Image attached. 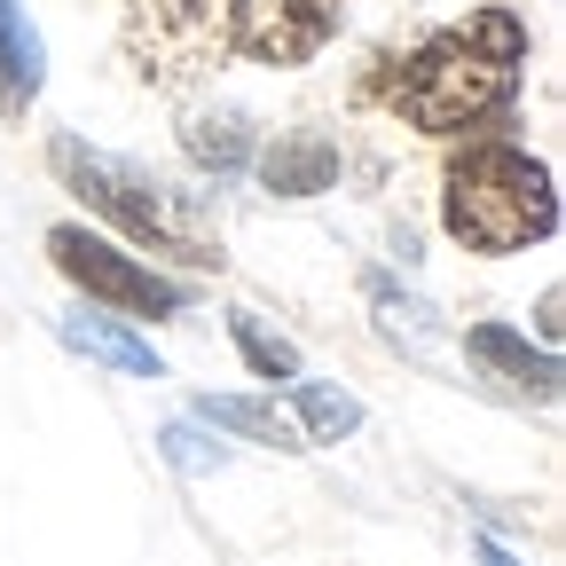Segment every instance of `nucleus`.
Returning a JSON list of instances; mask_svg holds the SVG:
<instances>
[{
  "mask_svg": "<svg viewBox=\"0 0 566 566\" xmlns=\"http://www.w3.org/2000/svg\"><path fill=\"white\" fill-rule=\"evenodd\" d=\"M55 338H63L71 354H87V363L118 370V378H166V354L142 338L126 315H111V307H71V315H55Z\"/></svg>",
  "mask_w": 566,
  "mask_h": 566,
  "instance_id": "6e6552de",
  "label": "nucleus"
},
{
  "mask_svg": "<svg viewBox=\"0 0 566 566\" xmlns=\"http://www.w3.org/2000/svg\"><path fill=\"white\" fill-rule=\"evenodd\" d=\"M229 338H237V354H244V363H252V378H268V386H292L307 363H300V346L292 338H283V331H268L260 315H229Z\"/></svg>",
  "mask_w": 566,
  "mask_h": 566,
  "instance_id": "4468645a",
  "label": "nucleus"
},
{
  "mask_svg": "<svg viewBox=\"0 0 566 566\" xmlns=\"http://www.w3.org/2000/svg\"><path fill=\"white\" fill-rule=\"evenodd\" d=\"M346 32V0H237V55L268 71H307Z\"/></svg>",
  "mask_w": 566,
  "mask_h": 566,
  "instance_id": "423d86ee",
  "label": "nucleus"
},
{
  "mask_svg": "<svg viewBox=\"0 0 566 566\" xmlns=\"http://www.w3.org/2000/svg\"><path fill=\"white\" fill-rule=\"evenodd\" d=\"M480 566H520V558H512L504 543H480Z\"/></svg>",
  "mask_w": 566,
  "mask_h": 566,
  "instance_id": "a211bd4d",
  "label": "nucleus"
},
{
  "mask_svg": "<svg viewBox=\"0 0 566 566\" xmlns=\"http://www.w3.org/2000/svg\"><path fill=\"white\" fill-rule=\"evenodd\" d=\"M189 424H212V433H229V441H252V449H307L300 441V424L292 409H275V401H252V394H197L189 401Z\"/></svg>",
  "mask_w": 566,
  "mask_h": 566,
  "instance_id": "f8f14e48",
  "label": "nucleus"
},
{
  "mask_svg": "<svg viewBox=\"0 0 566 566\" xmlns=\"http://www.w3.org/2000/svg\"><path fill=\"white\" fill-rule=\"evenodd\" d=\"M370 300H378V331H386L394 346H409V354H424V346H433V315H424L417 300H401L386 275H370Z\"/></svg>",
  "mask_w": 566,
  "mask_h": 566,
  "instance_id": "2eb2a0df",
  "label": "nucleus"
},
{
  "mask_svg": "<svg viewBox=\"0 0 566 566\" xmlns=\"http://www.w3.org/2000/svg\"><path fill=\"white\" fill-rule=\"evenodd\" d=\"M48 260L87 307H111L126 323H174V315L197 307V292L181 275H166L158 260H142L134 244H118V237H103L87 221H55L48 229Z\"/></svg>",
  "mask_w": 566,
  "mask_h": 566,
  "instance_id": "39448f33",
  "label": "nucleus"
},
{
  "mask_svg": "<svg viewBox=\"0 0 566 566\" xmlns=\"http://www.w3.org/2000/svg\"><path fill=\"white\" fill-rule=\"evenodd\" d=\"M535 346H558V283L535 300Z\"/></svg>",
  "mask_w": 566,
  "mask_h": 566,
  "instance_id": "f3484780",
  "label": "nucleus"
},
{
  "mask_svg": "<svg viewBox=\"0 0 566 566\" xmlns=\"http://www.w3.org/2000/svg\"><path fill=\"white\" fill-rule=\"evenodd\" d=\"M181 150H189V166H197V174L237 181V174L252 166V150H260V126H252V111H237V103L181 111Z\"/></svg>",
  "mask_w": 566,
  "mask_h": 566,
  "instance_id": "9d476101",
  "label": "nucleus"
},
{
  "mask_svg": "<svg viewBox=\"0 0 566 566\" xmlns=\"http://www.w3.org/2000/svg\"><path fill=\"white\" fill-rule=\"evenodd\" d=\"M118 55L150 95H189L237 63V0H118Z\"/></svg>",
  "mask_w": 566,
  "mask_h": 566,
  "instance_id": "20e7f679",
  "label": "nucleus"
},
{
  "mask_svg": "<svg viewBox=\"0 0 566 566\" xmlns=\"http://www.w3.org/2000/svg\"><path fill=\"white\" fill-rule=\"evenodd\" d=\"M441 229L480 260L535 252L558 237V174L504 134H464L441 174Z\"/></svg>",
  "mask_w": 566,
  "mask_h": 566,
  "instance_id": "7ed1b4c3",
  "label": "nucleus"
},
{
  "mask_svg": "<svg viewBox=\"0 0 566 566\" xmlns=\"http://www.w3.org/2000/svg\"><path fill=\"white\" fill-rule=\"evenodd\" d=\"M527 17L488 0V9H464L457 24L424 32L409 55H378L386 80H363V95H386V111L401 126H417L424 142H464L480 126H504L527 80Z\"/></svg>",
  "mask_w": 566,
  "mask_h": 566,
  "instance_id": "f257e3e1",
  "label": "nucleus"
},
{
  "mask_svg": "<svg viewBox=\"0 0 566 566\" xmlns=\"http://www.w3.org/2000/svg\"><path fill=\"white\" fill-rule=\"evenodd\" d=\"M464 354H472L488 378H504L512 394L558 401V354H551V346H527V331H512V323H472V331H464Z\"/></svg>",
  "mask_w": 566,
  "mask_h": 566,
  "instance_id": "1a4fd4ad",
  "label": "nucleus"
},
{
  "mask_svg": "<svg viewBox=\"0 0 566 566\" xmlns=\"http://www.w3.org/2000/svg\"><path fill=\"white\" fill-rule=\"evenodd\" d=\"M292 394V424H300V441L315 449V441H346V433H363V401L354 394H338V386H323V378H292L283 386Z\"/></svg>",
  "mask_w": 566,
  "mask_h": 566,
  "instance_id": "ddd939ff",
  "label": "nucleus"
},
{
  "mask_svg": "<svg viewBox=\"0 0 566 566\" xmlns=\"http://www.w3.org/2000/svg\"><path fill=\"white\" fill-rule=\"evenodd\" d=\"M338 166L346 158L323 126H283L275 142L252 150V174H260L268 197H323V189H338Z\"/></svg>",
  "mask_w": 566,
  "mask_h": 566,
  "instance_id": "0eeeda50",
  "label": "nucleus"
},
{
  "mask_svg": "<svg viewBox=\"0 0 566 566\" xmlns=\"http://www.w3.org/2000/svg\"><path fill=\"white\" fill-rule=\"evenodd\" d=\"M48 174L80 197L103 229H118V244H134L142 260H181V268H221V221L212 205L150 166H134L118 150H95L80 134H55L48 142Z\"/></svg>",
  "mask_w": 566,
  "mask_h": 566,
  "instance_id": "f03ea898",
  "label": "nucleus"
},
{
  "mask_svg": "<svg viewBox=\"0 0 566 566\" xmlns=\"http://www.w3.org/2000/svg\"><path fill=\"white\" fill-rule=\"evenodd\" d=\"M158 441H166V457H174L181 472H212V464H221V457H229L221 441H205V433H197V424H189V417H174V424H166V433H158Z\"/></svg>",
  "mask_w": 566,
  "mask_h": 566,
  "instance_id": "dca6fc26",
  "label": "nucleus"
},
{
  "mask_svg": "<svg viewBox=\"0 0 566 566\" xmlns=\"http://www.w3.org/2000/svg\"><path fill=\"white\" fill-rule=\"evenodd\" d=\"M48 87V40L24 17V0H0V118H24Z\"/></svg>",
  "mask_w": 566,
  "mask_h": 566,
  "instance_id": "9b49d317",
  "label": "nucleus"
}]
</instances>
